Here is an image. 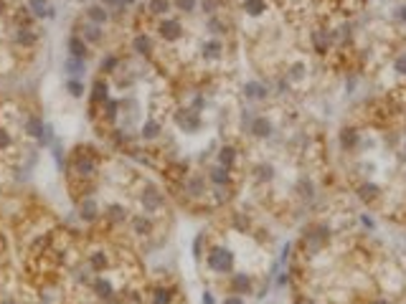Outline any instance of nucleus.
Here are the masks:
<instances>
[{
    "mask_svg": "<svg viewBox=\"0 0 406 304\" xmlns=\"http://www.w3.org/2000/svg\"><path fill=\"white\" fill-rule=\"evenodd\" d=\"M231 264H234V256H231V251H226V248H216V251L209 254V266H211L214 271H219V274L229 271Z\"/></svg>",
    "mask_w": 406,
    "mask_h": 304,
    "instance_id": "1",
    "label": "nucleus"
},
{
    "mask_svg": "<svg viewBox=\"0 0 406 304\" xmlns=\"http://www.w3.org/2000/svg\"><path fill=\"white\" fill-rule=\"evenodd\" d=\"M160 36H163L165 41H178V38L183 36V28H180L178 21H163V23H160Z\"/></svg>",
    "mask_w": 406,
    "mask_h": 304,
    "instance_id": "2",
    "label": "nucleus"
},
{
    "mask_svg": "<svg viewBox=\"0 0 406 304\" xmlns=\"http://www.w3.org/2000/svg\"><path fill=\"white\" fill-rule=\"evenodd\" d=\"M252 132H254L257 137H269V134H272V122L264 119V117H257V119L252 122Z\"/></svg>",
    "mask_w": 406,
    "mask_h": 304,
    "instance_id": "3",
    "label": "nucleus"
},
{
    "mask_svg": "<svg viewBox=\"0 0 406 304\" xmlns=\"http://www.w3.org/2000/svg\"><path fill=\"white\" fill-rule=\"evenodd\" d=\"M244 11L249 16H259L267 11V0H244Z\"/></svg>",
    "mask_w": 406,
    "mask_h": 304,
    "instance_id": "4",
    "label": "nucleus"
},
{
    "mask_svg": "<svg viewBox=\"0 0 406 304\" xmlns=\"http://www.w3.org/2000/svg\"><path fill=\"white\" fill-rule=\"evenodd\" d=\"M234 158H236V149H234V147H221V152H219V160H221V165H224V168H231Z\"/></svg>",
    "mask_w": 406,
    "mask_h": 304,
    "instance_id": "5",
    "label": "nucleus"
},
{
    "mask_svg": "<svg viewBox=\"0 0 406 304\" xmlns=\"http://www.w3.org/2000/svg\"><path fill=\"white\" fill-rule=\"evenodd\" d=\"M340 142H343L345 147H355V144H358V132H355V129H343Z\"/></svg>",
    "mask_w": 406,
    "mask_h": 304,
    "instance_id": "6",
    "label": "nucleus"
},
{
    "mask_svg": "<svg viewBox=\"0 0 406 304\" xmlns=\"http://www.w3.org/2000/svg\"><path fill=\"white\" fill-rule=\"evenodd\" d=\"M358 195H360L363 200H373V198L378 195V188L371 185V183H368V185H360V188H358Z\"/></svg>",
    "mask_w": 406,
    "mask_h": 304,
    "instance_id": "7",
    "label": "nucleus"
},
{
    "mask_svg": "<svg viewBox=\"0 0 406 304\" xmlns=\"http://www.w3.org/2000/svg\"><path fill=\"white\" fill-rule=\"evenodd\" d=\"M152 13H168V0H150Z\"/></svg>",
    "mask_w": 406,
    "mask_h": 304,
    "instance_id": "8",
    "label": "nucleus"
},
{
    "mask_svg": "<svg viewBox=\"0 0 406 304\" xmlns=\"http://www.w3.org/2000/svg\"><path fill=\"white\" fill-rule=\"evenodd\" d=\"M175 3H178V8H180V11L190 13V11H195V6H198V0H175Z\"/></svg>",
    "mask_w": 406,
    "mask_h": 304,
    "instance_id": "9",
    "label": "nucleus"
},
{
    "mask_svg": "<svg viewBox=\"0 0 406 304\" xmlns=\"http://www.w3.org/2000/svg\"><path fill=\"white\" fill-rule=\"evenodd\" d=\"M393 71H396V74H406V54H401V56L393 61Z\"/></svg>",
    "mask_w": 406,
    "mask_h": 304,
    "instance_id": "10",
    "label": "nucleus"
},
{
    "mask_svg": "<svg viewBox=\"0 0 406 304\" xmlns=\"http://www.w3.org/2000/svg\"><path fill=\"white\" fill-rule=\"evenodd\" d=\"M89 18L99 23V21H104V18H107V13H104V8H89Z\"/></svg>",
    "mask_w": 406,
    "mask_h": 304,
    "instance_id": "11",
    "label": "nucleus"
},
{
    "mask_svg": "<svg viewBox=\"0 0 406 304\" xmlns=\"http://www.w3.org/2000/svg\"><path fill=\"white\" fill-rule=\"evenodd\" d=\"M71 48H74V56L84 54V43H79V38H71Z\"/></svg>",
    "mask_w": 406,
    "mask_h": 304,
    "instance_id": "12",
    "label": "nucleus"
},
{
    "mask_svg": "<svg viewBox=\"0 0 406 304\" xmlns=\"http://www.w3.org/2000/svg\"><path fill=\"white\" fill-rule=\"evenodd\" d=\"M224 304H244V299H239V296H229Z\"/></svg>",
    "mask_w": 406,
    "mask_h": 304,
    "instance_id": "13",
    "label": "nucleus"
},
{
    "mask_svg": "<svg viewBox=\"0 0 406 304\" xmlns=\"http://www.w3.org/2000/svg\"><path fill=\"white\" fill-rule=\"evenodd\" d=\"M119 3H125V6H130V3H135V0H119Z\"/></svg>",
    "mask_w": 406,
    "mask_h": 304,
    "instance_id": "14",
    "label": "nucleus"
},
{
    "mask_svg": "<svg viewBox=\"0 0 406 304\" xmlns=\"http://www.w3.org/2000/svg\"><path fill=\"white\" fill-rule=\"evenodd\" d=\"M104 3H107V6H112V3H117V0H104Z\"/></svg>",
    "mask_w": 406,
    "mask_h": 304,
    "instance_id": "15",
    "label": "nucleus"
},
{
    "mask_svg": "<svg viewBox=\"0 0 406 304\" xmlns=\"http://www.w3.org/2000/svg\"><path fill=\"white\" fill-rule=\"evenodd\" d=\"M373 304H388V301H383V299H381V301H373Z\"/></svg>",
    "mask_w": 406,
    "mask_h": 304,
    "instance_id": "16",
    "label": "nucleus"
}]
</instances>
